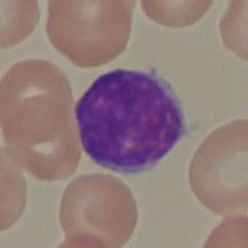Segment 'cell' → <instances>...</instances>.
Returning a JSON list of instances; mask_svg holds the SVG:
<instances>
[{
	"label": "cell",
	"instance_id": "obj_1",
	"mask_svg": "<svg viewBox=\"0 0 248 248\" xmlns=\"http://www.w3.org/2000/svg\"><path fill=\"white\" fill-rule=\"evenodd\" d=\"M76 119L86 154L99 167L123 174L149 170L185 133L171 86L141 71L99 76L77 102Z\"/></svg>",
	"mask_w": 248,
	"mask_h": 248
},
{
	"label": "cell",
	"instance_id": "obj_2",
	"mask_svg": "<svg viewBox=\"0 0 248 248\" xmlns=\"http://www.w3.org/2000/svg\"><path fill=\"white\" fill-rule=\"evenodd\" d=\"M1 128L14 160L40 180H63L76 170L81 150L70 83L54 63L28 60L8 71Z\"/></svg>",
	"mask_w": 248,
	"mask_h": 248
},
{
	"label": "cell",
	"instance_id": "obj_3",
	"mask_svg": "<svg viewBox=\"0 0 248 248\" xmlns=\"http://www.w3.org/2000/svg\"><path fill=\"white\" fill-rule=\"evenodd\" d=\"M60 221L66 246L121 247L136 227V199L114 176L83 175L63 192Z\"/></svg>",
	"mask_w": 248,
	"mask_h": 248
},
{
	"label": "cell",
	"instance_id": "obj_4",
	"mask_svg": "<svg viewBox=\"0 0 248 248\" xmlns=\"http://www.w3.org/2000/svg\"><path fill=\"white\" fill-rule=\"evenodd\" d=\"M136 1H48L47 35L54 47L82 67L123 52Z\"/></svg>",
	"mask_w": 248,
	"mask_h": 248
},
{
	"label": "cell",
	"instance_id": "obj_5",
	"mask_svg": "<svg viewBox=\"0 0 248 248\" xmlns=\"http://www.w3.org/2000/svg\"><path fill=\"white\" fill-rule=\"evenodd\" d=\"M196 198L221 216L247 209V121L232 122L211 133L190 167Z\"/></svg>",
	"mask_w": 248,
	"mask_h": 248
},
{
	"label": "cell",
	"instance_id": "obj_6",
	"mask_svg": "<svg viewBox=\"0 0 248 248\" xmlns=\"http://www.w3.org/2000/svg\"><path fill=\"white\" fill-rule=\"evenodd\" d=\"M143 9L153 20L163 24L172 16L168 26H187L200 19L211 6V1H143Z\"/></svg>",
	"mask_w": 248,
	"mask_h": 248
}]
</instances>
